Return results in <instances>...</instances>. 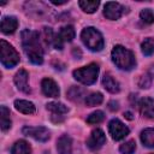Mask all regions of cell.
<instances>
[{"mask_svg":"<svg viewBox=\"0 0 154 154\" xmlns=\"http://www.w3.org/2000/svg\"><path fill=\"white\" fill-rule=\"evenodd\" d=\"M105 142H106V136H105L103 131H102L101 129H95V130L91 131L90 136L88 137V140H87V146H88L90 149L95 150V149L101 148V147L105 144Z\"/></svg>","mask_w":154,"mask_h":154,"instance_id":"8","label":"cell"},{"mask_svg":"<svg viewBox=\"0 0 154 154\" xmlns=\"http://www.w3.org/2000/svg\"><path fill=\"white\" fill-rule=\"evenodd\" d=\"M23 134L40 142H46L49 138V131L43 126H25L23 128Z\"/></svg>","mask_w":154,"mask_h":154,"instance_id":"7","label":"cell"},{"mask_svg":"<svg viewBox=\"0 0 154 154\" xmlns=\"http://www.w3.org/2000/svg\"><path fill=\"white\" fill-rule=\"evenodd\" d=\"M41 88H42L43 94L49 97H58L60 94L58 84L52 78H43L41 82Z\"/></svg>","mask_w":154,"mask_h":154,"instance_id":"11","label":"cell"},{"mask_svg":"<svg viewBox=\"0 0 154 154\" xmlns=\"http://www.w3.org/2000/svg\"><path fill=\"white\" fill-rule=\"evenodd\" d=\"M141 141L146 147L154 148V129L148 128L141 132Z\"/></svg>","mask_w":154,"mask_h":154,"instance_id":"19","label":"cell"},{"mask_svg":"<svg viewBox=\"0 0 154 154\" xmlns=\"http://www.w3.org/2000/svg\"><path fill=\"white\" fill-rule=\"evenodd\" d=\"M51 2H52V4H54V5H64V4H66V2H67V0H64V1H58V0H52Z\"/></svg>","mask_w":154,"mask_h":154,"instance_id":"30","label":"cell"},{"mask_svg":"<svg viewBox=\"0 0 154 154\" xmlns=\"http://www.w3.org/2000/svg\"><path fill=\"white\" fill-rule=\"evenodd\" d=\"M81 38H82L83 43L93 52H99L103 48L102 35L95 28H91V26L85 28L81 34Z\"/></svg>","mask_w":154,"mask_h":154,"instance_id":"3","label":"cell"},{"mask_svg":"<svg viewBox=\"0 0 154 154\" xmlns=\"http://www.w3.org/2000/svg\"><path fill=\"white\" fill-rule=\"evenodd\" d=\"M79 7L87 12V13H93L96 11V8L99 7L100 5V1L99 0H81L79 2Z\"/></svg>","mask_w":154,"mask_h":154,"instance_id":"20","label":"cell"},{"mask_svg":"<svg viewBox=\"0 0 154 154\" xmlns=\"http://www.w3.org/2000/svg\"><path fill=\"white\" fill-rule=\"evenodd\" d=\"M69 97L73 101H79L82 97H84V90L78 87H72L69 90Z\"/></svg>","mask_w":154,"mask_h":154,"instance_id":"26","label":"cell"},{"mask_svg":"<svg viewBox=\"0 0 154 154\" xmlns=\"http://www.w3.org/2000/svg\"><path fill=\"white\" fill-rule=\"evenodd\" d=\"M0 124H1V129H2L4 131H6L7 129L11 128L10 111H8L5 106H1V107H0Z\"/></svg>","mask_w":154,"mask_h":154,"instance_id":"21","label":"cell"},{"mask_svg":"<svg viewBox=\"0 0 154 154\" xmlns=\"http://www.w3.org/2000/svg\"><path fill=\"white\" fill-rule=\"evenodd\" d=\"M97 75H99L97 64H89L88 66L79 67L73 71V77L78 82H81L85 85H90V84L95 83L97 79Z\"/></svg>","mask_w":154,"mask_h":154,"instance_id":"4","label":"cell"},{"mask_svg":"<svg viewBox=\"0 0 154 154\" xmlns=\"http://www.w3.org/2000/svg\"><path fill=\"white\" fill-rule=\"evenodd\" d=\"M112 60L120 70L129 71L136 65L135 55L131 51L124 48L123 46H116L112 49Z\"/></svg>","mask_w":154,"mask_h":154,"instance_id":"2","label":"cell"},{"mask_svg":"<svg viewBox=\"0 0 154 154\" xmlns=\"http://www.w3.org/2000/svg\"><path fill=\"white\" fill-rule=\"evenodd\" d=\"M57 149H58L59 154H71V152H72V141H71L70 136L63 135L61 137H59V140L57 142Z\"/></svg>","mask_w":154,"mask_h":154,"instance_id":"15","label":"cell"},{"mask_svg":"<svg viewBox=\"0 0 154 154\" xmlns=\"http://www.w3.org/2000/svg\"><path fill=\"white\" fill-rule=\"evenodd\" d=\"M140 17L141 19L146 23V24H152L154 23V12L150 10V8H144L141 11L140 13Z\"/></svg>","mask_w":154,"mask_h":154,"instance_id":"28","label":"cell"},{"mask_svg":"<svg viewBox=\"0 0 154 154\" xmlns=\"http://www.w3.org/2000/svg\"><path fill=\"white\" fill-rule=\"evenodd\" d=\"M103 118H105V114L102 111H95L90 116H88L87 122H88V124H99L103 120Z\"/></svg>","mask_w":154,"mask_h":154,"instance_id":"25","label":"cell"},{"mask_svg":"<svg viewBox=\"0 0 154 154\" xmlns=\"http://www.w3.org/2000/svg\"><path fill=\"white\" fill-rule=\"evenodd\" d=\"M102 84L105 87L106 90H108L109 93H118L120 87H119V83L109 75V73H105L103 78H102Z\"/></svg>","mask_w":154,"mask_h":154,"instance_id":"17","label":"cell"},{"mask_svg":"<svg viewBox=\"0 0 154 154\" xmlns=\"http://www.w3.org/2000/svg\"><path fill=\"white\" fill-rule=\"evenodd\" d=\"M11 154H31V148L28 142L19 140L13 144Z\"/></svg>","mask_w":154,"mask_h":154,"instance_id":"18","label":"cell"},{"mask_svg":"<svg viewBox=\"0 0 154 154\" xmlns=\"http://www.w3.org/2000/svg\"><path fill=\"white\" fill-rule=\"evenodd\" d=\"M103 100V96L101 93H91L89 94L88 96H85V103L87 106H96V105H100Z\"/></svg>","mask_w":154,"mask_h":154,"instance_id":"23","label":"cell"},{"mask_svg":"<svg viewBox=\"0 0 154 154\" xmlns=\"http://www.w3.org/2000/svg\"><path fill=\"white\" fill-rule=\"evenodd\" d=\"M123 10L124 7L119 4V2H114V1H108L105 5L103 8V14L107 19L111 20H116L118 18H120V16L123 14Z\"/></svg>","mask_w":154,"mask_h":154,"instance_id":"9","label":"cell"},{"mask_svg":"<svg viewBox=\"0 0 154 154\" xmlns=\"http://www.w3.org/2000/svg\"><path fill=\"white\" fill-rule=\"evenodd\" d=\"M141 48H142V53L144 55H152L154 53V38H152V37L146 38L142 42Z\"/></svg>","mask_w":154,"mask_h":154,"instance_id":"24","label":"cell"},{"mask_svg":"<svg viewBox=\"0 0 154 154\" xmlns=\"http://www.w3.org/2000/svg\"><path fill=\"white\" fill-rule=\"evenodd\" d=\"M119 150H120L122 154H132V153L136 150V143H135V141L130 140V141L123 143V144L120 146Z\"/></svg>","mask_w":154,"mask_h":154,"instance_id":"27","label":"cell"},{"mask_svg":"<svg viewBox=\"0 0 154 154\" xmlns=\"http://www.w3.org/2000/svg\"><path fill=\"white\" fill-rule=\"evenodd\" d=\"M108 130L112 138L116 141L123 140L125 136L129 135V128L125 124H123L119 119H112L108 124Z\"/></svg>","mask_w":154,"mask_h":154,"instance_id":"6","label":"cell"},{"mask_svg":"<svg viewBox=\"0 0 154 154\" xmlns=\"http://www.w3.org/2000/svg\"><path fill=\"white\" fill-rule=\"evenodd\" d=\"M140 112L146 118H154V100L150 97H143L138 102Z\"/></svg>","mask_w":154,"mask_h":154,"instance_id":"12","label":"cell"},{"mask_svg":"<svg viewBox=\"0 0 154 154\" xmlns=\"http://www.w3.org/2000/svg\"><path fill=\"white\" fill-rule=\"evenodd\" d=\"M124 116H125L129 120H132V118H134V117H132V114H131V112H125V113H124Z\"/></svg>","mask_w":154,"mask_h":154,"instance_id":"31","label":"cell"},{"mask_svg":"<svg viewBox=\"0 0 154 154\" xmlns=\"http://www.w3.org/2000/svg\"><path fill=\"white\" fill-rule=\"evenodd\" d=\"M38 38H40V36H38L37 31L26 29L22 32L23 48H24L29 60L36 65L43 63V52H42Z\"/></svg>","mask_w":154,"mask_h":154,"instance_id":"1","label":"cell"},{"mask_svg":"<svg viewBox=\"0 0 154 154\" xmlns=\"http://www.w3.org/2000/svg\"><path fill=\"white\" fill-rule=\"evenodd\" d=\"M108 107H109L111 111H116V109H118V102H116V101H111V102L108 103Z\"/></svg>","mask_w":154,"mask_h":154,"instance_id":"29","label":"cell"},{"mask_svg":"<svg viewBox=\"0 0 154 154\" xmlns=\"http://www.w3.org/2000/svg\"><path fill=\"white\" fill-rule=\"evenodd\" d=\"M14 107L17 111L24 113V114H32L35 113V105L26 100H16Z\"/></svg>","mask_w":154,"mask_h":154,"instance_id":"16","label":"cell"},{"mask_svg":"<svg viewBox=\"0 0 154 154\" xmlns=\"http://www.w3.org/2000/svg\"><path fill=\"white\" fill-rule=\"evenodd\" d=\"M0 57H1L2 65L5 67H7V69L14 67L18 64V61H19V54L5 40L0 41Z\"/></svg>","mask_w":154,"mask_h":154,"instance_id":"5","label":"cell"},{"mask_svg":"<svg viewBox=\"0 0 154 154\" xmlns=\"http://www.w3.org/2000/svg\"><path fill=\"white\" fill-rule=\"evenodd\" d=\"M17 26H18V20L13 16H6V17H4L1 19L0 28H1V31L4 34H12V32H14Z\"/></svg>","mask_w":154,"mask_h":154,"instance_id":"14","label":"cell"},{"mask_svg":"<svg viewBox=\"0 0 154 154\" xmlns=\"http://www.w3.org/2000/svg\"><path fill=\"white\" fill-rule=\"evenodd\" d=\"M28 78H29V75L25 70H19L16 76H14V83L17 85V88L24 93H30V88H29V84H28Z\"/></svg>","mask_w":154,"mask_h":154,"instance_id":"13","label":"cell"},{"mask_svg":"<svg viewBox=\"0 0 154 154\" xmlns=\"http://www.w3.org/2000/svg\"><path fill=\"white\" fill-rule=\"evenodd\" d=\"M47 109L52 112V120L59 123L64 120V114L67 113V107L61 102H49L47 103Z\"/></svg>","mask_w":154,"mask_h":154,"instance_id":"10","label":"cell"},{"mask_svg":"<svg viewBox=\"0 0 154 154\" xmlns=\"http://www.w3.org/2000/svg\"><path fill=\"white\" fill-rule=\"evenodd\" d=\"M59 36L61 38L63 42H70L73 40L75 37V29L72 25H65L60 29V32H59Z\"/></svg>","mask_w":154,"mask_h":154,"instance_id":"22","label":"cell"}]
</instances>
